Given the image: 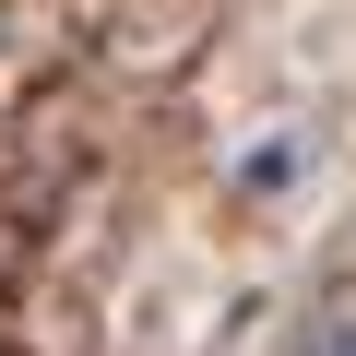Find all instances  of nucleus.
<instances>
[{
  "mask_svg": "<svg viewBox=\"0 0 356 356\" xmlns=\"http://www.w3.org/2000/svg\"><path fill=\"white\" fill-rule=\"evenodd\" d=\"M285 178H297V131H261V143H250V166H238V191H250V202H273Z\"/></svg>",
  "mask_w": 356,
  "mask_h": 356,
  "instance_id": "nucleus-1",
  "label": "nucleus"
},
{
  "mask_svg": "<svg viewBox=\"0 0 356 356\" xmlns=\"http://www.w3.org/2000/svg\"><path fill=\"white\" fill-rule=\"evenodd\" d=\"M297 356H356V309H321V321L297 332Z\"/></svg>",
  "mask_w": 356,
  "mask_h": 356,
  "instance_id": "nucleus-2",
  "label": "nucleus"
}]
</instances>
